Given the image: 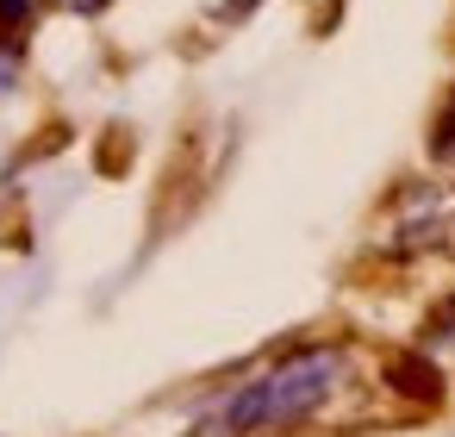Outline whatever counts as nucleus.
Segmentation results:
<instances>
[{
  "label": "nucleus",
  "instance_id": "f257e3e1",
  "mask_svg": "<svg viewBox=\"0 0 455 437\" xmlns=\"http://www.w3.org/2000/svg\"><path fill=\"white\" fill-rule=\"evenodd\" d=\"M349 381V350L343 344H299L281 362H268L262 375L237 381L231 393H219L188 437H262V431H293L306 425L337 387Z\"/></svg>",
  "mask_w": 455,
  "mask_h": 437
},
{
  "label": "nucleus",
  "instance_id": "f03ea898",
  "mask_svg": "<svg viewBox=\"0 0 455 437\" xmlns=\"http://www.w3.org/2000/svg\"><path fill=\"white\" fill-rule=\"evenodd\" d=\"M393 381H399V393L436 400V368H430L424 356H399V362H393Z\"/></svg>",
  "mask_w": 455,
  "mask_h": 437
},
{
  "label": "nucleus",
  "instance_id": "7ed1b4c3",
  "mask_svg": "<svg viewBox=\"0 0 455 437\" xmlns=\"http://www.w3.org/2000/svg\"><path fill=\"white\" fill-rule=\"evenodd\" d=\"M13 82H20V45H13V38H0V94H7Z\"/></svg>",
  "mask_w": 455,
  "mask_h": 437
},
{
  "label": "nucleus",
  "instance_id": "20e7f679",
  "mask_svg": "<svg viewBox=\"0 0 455 437\" xmlns=\"http://www.w3.org/2000/svg\"><path fill=\"white\" fill-rule=\"evenodd\" d=\"M32 20V0H0V26H7V32H20Z\"/></svg>",
  "mask_w": 455,
  "mask_h": 437
},
{
  "label": "nucleus",
  "instance_id": "39448f33",
  "mask_svg": "<svg viewBox=\"0 0 455 437\" xmlns=\"http://www.w3.org/2000/svg\"><path fill=\"white\" fill-rule=\"evenodd\" d=\"M436 157H455V101L443 113V125H436Z\"/></svg>",
  "mask_w": 455,
  "mask_h": 437
}]
</instances>
